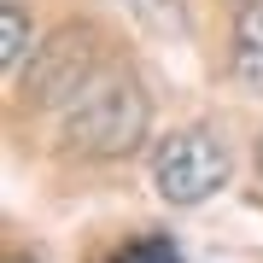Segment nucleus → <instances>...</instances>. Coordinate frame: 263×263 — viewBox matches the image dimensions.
<instances>
[{"label":"nucleus","mask_w":263,"mask_h":263,"mask_svg":"<svg viewBox=\"0 0 263 263\" xmlns=\"http://www.w3.org/2000/svg\"><path fill=\"white\" fill-rule=\"evenodd\" d=\"M111 263H181V252H176V240H170V234H135V240L117 246Z\"/></svg>","instance_id":"nucleus-7"},{"label":"nucleus","mask_w":263,"mask_h":263,"mask_svg":"<svg viewBox=\"0 0 263 263\" xmlns=\"http://www.w3.org/2000/svg\"><path fill=\"white\" fill-rule=\"evenodd\" d=\"M6 263H24V257H6Z\"/></svg>","instance_id":"nucleus-8"},{"label":"nucleus","mask_w":263,"mask_h":263,"mask_svg":"<svg viewBox=\"0 0 263 263\" xmlns=\"http://www.w3.org/2000/svg\"><path fill=\"white\" fill-rule=\"evenodd\" d=\"M146 123H152L146 88L123 65H111L100 82H88V94L65 105V146L82 158H129L146 141Z\"/></svg>","instance_id":"nucleus-1"},{"label":"nucleus","mask_w":263,"mask_h":263,"mask_svg":"<svg viewBox=\"0 0 263 263\" xmlns=\"http://www.w3.org/2000/svg\"><path fill=\"white\" fill-rule=\"evenodd\" d=\"M35 53V29H29V18H24V6H0V65L6 70H18L24 59Z\"/></svg>","instance_id":"nucleus-5"},{"label":"nucleus","mask_w":263,"mask_h":263,"mask_svg":"<svg viewBox=\"0 0 263 263\" xmlns=\"http://www.w3.org/2000/svg\"><path fill=\"white\" fill-rule=\"evenodd\" d=\"M228 176H234V158L211 129H176L152 152V181L170 205H205L211 193L228 187Z\"/></svg>","instance_id":"nucleus-3"},{"label":"nucleus","mask_w":263,"mask_h":263,"mask_svg":"<svg viewBox=\"0 0 263 263\" xmlns=\"http://www.w3.org/2000/svg\"><path fill=\"white\" fill-rule=\"evenodd\" d=\"M129 18H141L152 35H187V0H123Z\"/></svg>","instance_id":"nucleus-6"},{"label":"nucleus","mask_w":263,"mask_h":263,"mask_svg":"<svg viewBox=\"0 0 263 263\" xmlns=\"http://www.w3.org/2000/svg\"><path fill=\"white\" fill-rule=\"evenodd\" d=\"M234 70L240 82L263 88V0H246L240 24H234Z\"/></svg>","instance_id":"nucleus-4"},{"label":"nucleus","mask_w":263,"mask_h":263,"mask_svg":"<svg viewBox=\"0 0 263 263\" xmlns=\"http://www.w3.org/2000/svg\"><path fill=\"white\" fill-rule=\"evenodd\" d=\"M111 70V59H105V35L94 24H65L47 47L29 53V100L35 105H65L76 94H88V82H100V76Z\"/></svg>","instance_id":"nucleus-2"}]
</instances>
